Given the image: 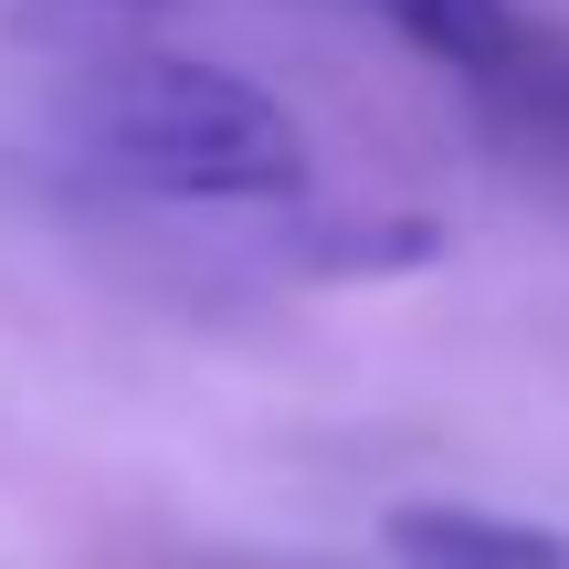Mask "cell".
Masks as SVG:
<instances>
[{"label":"cell","instance_id":"obj_1","mask_svg":"<svg viewBox=\"0 0 569 569\" xmlns=\"http://www.w3.org/2000/svg\"><path fill=\"white\" fill-rule=\"evenodd\" d=\"M74 127L127 190H169V201H296L306 190L296 117L232 63H190V53L106 63Z\"/></svg>","mask_w":569,"mask_h":569},{"label":"cell","instance_id":"obj_2","mask_svg":"<svg viewBox=\"0 0 569 569\" xmlns=\"http://www.w3.org/2000/svg\"><path fill=\"white\" fill-rule=\"evenodd\" d=\"M465 84H475V106H486L496 148H517L528 169H569V32L559 21L517 11V32L496 42Z\"/></svg>","mask_w":569,"mask_h":569},{"label":"cell","instance_id":"obj_3","mask_svg":"<svg viewBox=\"0 0 569 569\" xmlns=\"http://www.w3.org/2000/svg\"><path fill=\"white\" fill-rule=\"evenodd\" d=\"M380 549L401 569H569L559 528H528V517H496V507H390L380 517Z\"/></svg>","mask_w":569,"mask_h":569},{"label":"cell","instance_id":"obj_4","mask_svg":"<svg viewBox=\"0 0 569 569\" xmlns=\"http://www.w3.org/2000/svg\"><path fill=\"white\" fill-rule=\"evenodd\" d=\"M380 11H390V32H401L411 53L453 63V74H475V63L517 32V0H380Z\"/></svg>","mask_w":569,"mask_h":569},{"label":"cell","instance_id":"obj_5","mask_svg":"<svg viewBox=\"0 0 569 569\" xmlns=\"http://www.w3.org/2000/svg\"><path fill=\"white\" fill-rule=\"evenodd\" d=\"M432 253H443L432 222H348V232H327L306 264L317 274H411V264H432Z\"/></svg>","mask_w":569,"mask_h":569},{"label":"cell","instance_id":"obj_6","mask_svg":"<svg viewBox=\"0 0 569 569\" xmlns=\"http://www.w3.org/2000/svg\"><path fill=\"white\" fill-rule=\"evenodd\" d=\"M127 11H159V0H127Z\"/></svg>","mask_w":569,"mask_h":569}]
</instances>
